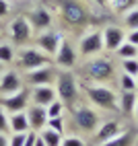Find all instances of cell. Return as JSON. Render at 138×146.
Returning a JSON list of instances; mask_svg holds the SVG:
<instances>
[{"label":"cell","mask_w":138,"mask_h":146,"mask_svg":"<svg viewBox=\"0 0 138 146\" xmlns=\"http://www.w3.org/2000/svg\"><path fill=\"white\" fill-rule=\"evenodd\" d=\"M56 6H58V11H60L62 21L68 23L70 27L78 29V27H85L89 23V11L78 0H58Z\"/></svg>","instance_id":"1"},{"label":"cell","mask_w":138,"mask_h":146,"mask_svg":"<svg viewBox=\"0 0 138 146\" xmlns=\"http://www.w3.org/2000/svg\"><path fill=\"white\" fill-rule=\"evenodd\" d=\"M56 95L64 103V107H74L76 105L78 97H81V91H78V82H76L72 72L62 70L56 76Z\"/></svg>","instance_id":"2"},{"label":"cell","mask_w":138,"mask_h":146,"mask_svg":"<svg viewBox=\"0 0 138 146\" xmlns=\"http://www.w3.org/2000/svg\"><path fill=\"white\" fill-rule=\"evenodd\" d=\"M85 93L89 97V101L93 105H97L99 109H105V111H111L117 107V99L120 97L115 95L113 89L105 84H85Z\"/></svg>","instance_id":"3"},{"label":"cell","mask_w":138,"mask_h":146,"mask_svg":"<svg viewBox=\"0 0 138 146\" xmlns=\"http://www.w3.org/2000/svg\"><path fill=\"white\" fill-rule=\"evenodd\" d=\"M15 58H17L19 70H25V72L41 68V66H50V60H52V58L47 54H43L39 47H23V50H19V54Z\"/></svg>","instance_id":"4"},{"label":"cell","mask_w":138,"mask_h":146,"mask_svg":"<svg viewBox=\"0 0 138 146\" xmlns=\"http://www.w3.org/2000/svg\"><path fill=\"white\" fill-rule=\"evenodd\" d=\"M87 74L91 80H97V82H107L113 78L115 74V66L111 60L107 58H93L91 62L87 64Z\"/></svg>","instance_id":"5"},{"label":"cell","mask_w":138,"mask_h":146,"mask_svg":"<svg viewBox=\"0 0 138 146\" xmlns=\"http://www.w3.org/2000/svg\"><path fill=\"white\" fill-rule=\"evenodd\" d=\"M72 119H74V125L78 130L91 134V132L97 130L101 115L97 113L93 107H78V109H74V113H72Z\"/></svg>","instance_id":"6"},{"label":"cell","mask_w":138,"mask_h":146,"mask_svg":"<svg viewBox=\"0 0 138 146\" xmlns=\"http://www.w3.org/2000/svg\"><path fill=\"white\" fill-rule=\"evenodd\" d=\"M8 35H11V39L17 43V45H25L27 41H31L33 37V27L29 23L27 17H17L11 21L8 25Z\"/></svg>","instance_id":"7"},{"label":"cell","mask_w":138,"mask_h":146,"mask_svg":"<svg viewBox=\"0 0 138 146\" xmlns=\"http://www.w3.org/2000/svg\"><path fill=\"white\" fill-rule=\"evenodd\" d=\"M29 93L27 89H21L13 95H6V97H0V107L6 111V113H19V111H25L27 105H29Z\"/></svg>","instance_id":"8"},{"label":"cell","mask_w":138,"mask_h":146,"mask_svg":"<svg viewBox=\"0 0 138 146\" xmlns=\"http://www.w3.org/2000/svg\"><path fill=\"white\" fill-rule=\"evenodd\" d=\"M78 50H81V56H85V58H91V56H97L99 52H103V33L89 31L78 43Z\"/></svg>","instance_id":"9"},{"label":"cell","mask_w":138,"mask_h":146,"mask_svg":"<svg viewBox=\"0 0 138 146\" xmlns=\"http://www.w3.org/2000/svg\"><path fill=\"white\" fill-rule=\"evenodd\" d=\"M62 39L64 37H62L60 31H50V29H45V33H39V37H37V47L43 54H47L50 58H54L58 47H60V43H62Z\"/></svg>","instance_id":"10"},{"label":"cell","mask_w":138,"mask_h":146,"mask_svg":"<svg viewBox=\"0 0 138 146\" xmlns=\"http://www.w3.org/2000/svg\"><path fill=\"white\" fill-rule=\"evenodd\" d=\"M54 62L60 68H64V70H70V68L76 64V50L68 39H62L60 47H58V52L54 56Z\"/></svg>","instance_id":"11"},{"label":"cell","mask_w":138,"mask_h":146,"mask_svg":"<svg viewBox=\"0 0 138 146\" xmlns=\"http://www.w3.org/2000/svg\"><path fill=\"white\" fill-rule=\"evenodd\" d=\"M56 70L50 66H41V68H35V70H29L27 72V82L31 86H43V84H52L56 82Z\"/></svg>","instance_id":"12"},{"label":"cell","mask_w":138,"mask_h":146,"mask_svg":"<svg viewBox=\"0 0 138 146\" xmlns=\"http://www.w3.org/2000/svg\"><path fill=\"white\" fill-rule=\"evenodd\" d=\"M103 50L107 52H115L124 41H126V31L122 27H115V25H109L103 29Z\"/></svg>","instance_id":"13"},{"label":"cell","mask_w":138,"mask_h":146,"mask_svg":"<svg viewBox=\"0 0 138 146\" xmlns=\"http://www.w3.org/2000/svg\"><path fill=\"white\" fill-rule=\"evenodd\" d=\"M23 89V80H21V74L15 72V70H8L0 76V97H6V95H13L17 91Z\"/></svg>","instance_id":"14"},{"label":"cell","mask_w":138,"mask_h":146,"mask_svg":"<svg viewBox=\"0 0 138 146\" xmlns=\"http://www.w3.org/2000/svg\"><path fill=\"white\" fill-rule=\"evenodd\" d=\"M29 23H31L33 29H37V31H45V29H50L54 19H52V13L47 11L45 6H37L31 11V15H29Z\"/></svg>","instance_id":"15"},{"label":"cell","mask_w":138,"mask_h":146,"mask_svg":"<svg viewBox=\"0 0 138 146\" xmlns=\"http://www.w3.org/2000/svg\"><path fill=\"white\" fill-rule=\"evenodd\" d=\"M31 99H33V103H35V105H39V107H47L52 101H56V99H58V95H56V86H54V84L33 86Z\"/></svg>","instance_id":"16"},{"label":"cell","mask_w":138,"mask_h":146,"mask_svg":"<svg viewBox=\"0 0 138 146\" xmlns=\"http://www.w3.org/2000/svg\"><path fill=\"white\" fill-rule=\"evenodd\" d=\"M117 134H122L120 121H115V119L105 121V123H101V125H99V130L95 132V144H103V142H107V140L115 138Z\"/></svg>","instance_id":"17"},{"label":"cell","mask_w":138,"mask_h":146,"mask_svg":"<svg viewBox=\"0 0 138 146\" xmlns=\"http://www.w3.org/2000/svg\"><path fill=\"white\" fill-rule=\"evenodd\" d=\"M27 117H29V130L41 132L45 128V123H47V111H45V107L33 105L31 109L27 111Z\"/></svg>","instance_id":"18"},{"label":"cell","mask_w":138,"mask_h":146,"mask_svg":"<svg viewBox=\"0 0 138 146\" xmlns=\"http://www.w3.org/2000/svg\"><path fill=\"white\" fill-rule=\"evenodd\" d=\"M8 128L13 134H25L29 132V117L25 111L19 113H8Z\"/></svg>","instance_id":"19"},{"label":"cell","mask_w":138,"mask_h":146,"mask_svg":"<svg viewBox=\"0 0 138 146\" xmlns=\"http://www.w3.org/2000/svg\"><path fill=\"white\" fill-rule=\"evenodd\" d=\"M136 101H138L136 91H122V97L117 99V107H120L122 113L130 115V113H134V109H136Z\"/></svg>","instance_id":"20"},{"label":"cell","mask_w":138,"mask_h":146,"mask_svg":"<svg viewBox=\"0 0 138 146\" xmlns=\"http://www.w3.org/2000/svg\"><path fill=\"white\" fill-rule=\"evenodd\" d=\"M134 138H136V136L132 132H122V134H117L115 138L107 140L103 144H97V146H132L134 144Z\"/></svg>","instance_id":"21"},{"label":"cell","mask_w":138,"mask_h":146,"mask_svg":"<svg viewBox=\"0 0 138 146\" xmlns=\"http://www.w3.org/2000/svg\"><path fill=\"white\" fill-rule=\"evenodd\" d=\"M107 4L111 6V11L124 15V13L130 11V8H136L138 6V0H107Z\"/></svg>","instance_id":"22"},{"label":"cell","mask_w":138,"mask_h":146,"mask_svg":"<svg viewBox=\"0 0 138 146\" xmlns=\"http://www.w3.org/2000/svg\"><path fill=\"white\" fill-rule=\"evenodd\" d=\"M39 136L43 138L45 146H60L62 144V134H58V132H54L50 128H43L41 132H39Z\"/></svg>","instance_id":"23"},{"label":"cell","mask_w":138,"mask_h":146,"mask_svg":"<svg viewBox=\"0 0 138 146\" xmlns=\"http://www.w3.org/2000/svg\"><path fill=\"white\" fill-rule=\"evenodd\" d=\"M115 54L122 58V60H128V58H138V45L130 43V41H124L120 47L115 50Z\"/></svg>","instance_id":"24"},{"label":"cell","mask_w":138,"mask_h":146,"mask_svg":"<svg viewBox=\"0 0 138 146\" xmlns=\"http://www.w3.org/2000/svg\"><path fill=\"white\" fill-rule=\"evenodd\" d=\"M64 109H66V107H64V103H62L60 99L52 101L50 105L45 107V111H47V119H50V117H62V115H64Z\"/></svg>","instance_id":"25"},{"label":"cell","mask_w":138,"mask_h":146,"mask_svg":"<svg viewBox=\"0 0 138 146\" xmlns=\"http://www.w3.org/2000/svg\"><path fill=\"white\" fill-rule=\"evenodd\" d=\"M15 56H17V52L11 43H0V62L2 64H11L15 60Z\"/></svg>","instance_id":"26"},{"label":"cell","mask_w":138,"mask_h":146,"mask_svg":"<svg viewBox=\"0 0 138 146\" xmlns=\"http://www.w3.org/2000/svg\"><path fill=\"white\" fill-rule=\"evenodd\" d=\"M122 72L130 74V76H138V58H128V60H122Z\"/></svg>","instance_id":"27"},{"label":"cell","mask_w":138,"mask_h":146,"mask_svg":"<svg viewBox=\"0 0 138 146\" xmlns=\"http://www.w3.org/2000/svg\"><path fill=\"white\" fill-rule=\"evenodd\" d=\"M124 25L130 29H138V6L136 8H130L128 13H124Z\"/></svg>","instance_id":"28"},{"label":"cell","mask_w":138,"mask_h":146,"mask_svg":"<svg viewBox=\"0 0 138 146\" xmlns=\"http://www.w3.org/2000/svg\"><path fill=\"white\" fill-rule=\"evenodd\" d=\"M120 86H122V91H136V78L130 76V74H126V72H122Z\"/></svg>","instance_id":"29"},{"label":"cell","mask_w":138,"mask_h":146,"mask_svg":"<svg viewBox=\"0 0 138 146\" xmlns=\"http://www.w3.org/2000/svg\"><path fill=\"white\" fill-rule=\"evenodd\" d=\"M45 128H50V130H54L58 134H62L64 132V115H62V117H50L47 123H45Z\"/></svg>","instance_id":"30"},{"label":"cell","mask_w":138,"mask_h":146,"mask_svg":"<svg viewBox=\"0 0 138 146\" xmlns=\"http://www.w3.org/2000/svg\"><path fill=\"white\" fill-rule=\"evenodd\" d=\"M60 146H87V142L78 136H68V138H62V144Z\"/></svg>","instance_id":"31"},{"label":"cell","mask_w":138,"mask_h":146,"mask_svg":"<svg viewBox=\"0 0 138 146\" xmlns=\"http://www.w3.org/2000/svg\"><path fill=\"white\" fill-rule=\"evenodd\" d=\"M0 132L6 134V132H11V128H8V113L0 107Z\"/></svg>","instance_id":"32"},{"label":"cell","mask_w":138,"mask_h":146,"mask_svg":"<svg viewBox=\"0 0 138 146\" xmlns=\"http://www.w3.org/2000/svg\"><path fill=\"white\" fill-rule=\"evenodd\" d=\"M37 134H39V132H35V130H31V132H25V142H23V146H35Z\"/></svg>","instance_id":"33"},{"label":"cell","mask_w":138,"mask_h":146,"mask_svg":"<svg viewBox=\"0 0 138 146\" xmlns=\"http://www.w3.org/2000/svg\"><path fill=\"white\" fill-rule=\"evenodd\" d=\"M25 142V134H13L8 138V146H23Z\"/></svg>","instance_id":"34"},{"label":"cell","mask_w":138,"mask_h":146,"mask_svg":"<svg viewBox=\"0 0 138 146\" xmlns=\"http://www.w3.org/2000/svg\"><path fill=\"white\" fill-rule=\"evenodd\" d=\"M126 41H130V43L138 45V29H132L130 33H126Z\"/></svg>","instance_id":"35"},{"label":"cell","mask_w":138,"mask_h":146,"mask_svg":"<svg viewBox=\"0 0 138 146\" xmlns=\"http://www.w3.org/2000/svg\"><path fill=\"white\" fill-rule=\"evenodd\" d=\"M8 11H11L8 2H6V0H0V19H2V17H6V15H8Z\"/></svg>","instance_id":"36"},{"label":"cell","mask_w":138,"mask_h":146,"mask_svg":"<svg viewBox=\"0 0 138 146\" xmlns=\"http://www.w3.org/2000/svg\"><path fill=\"white\" fill-rule=\"evenodd\" d=\"M0 146H8V136L0 132Z\"/></svg>","instance_id":"37"},{"label":"cell","mask_w":138,"mask_h":146,"mask_svg":"<svg viewBox=\"0 0 138 146\" xmlns=\"http://www.w3.org/2000/svg\"><path fill=\"white\" fill-rule=\"evenodd\" d=\"M35 146H45V142H43V138L37 134V140H35Z\"/></svg>","instance_id":"38"},{"label":"cell","mask_w":138,"mask_h":146,"mask_svg":"<svg viewBox=\"0 0 138 146\" xmlns=\"http://www.w3.org/2000/svg\"><path fill=\"white\" fill-rule=\"evenodd\" d=\"M97 6H107V0H93Z\"/></svg>","instance_id":"39"},{"label":"cell","mask_w":138,"mask_h":146,"mask_svg":"<svg viewBox=\"0 0 138 146\" xmlns=\"http://www.w3.org/2000/svg\"><path fill=\"white\" fill-rule=\"evenodd\" d=\"M4 74V66H2V62H0V76Z\"/></svg>","instance_id":"40"},{"label":"cell","mask_w":138,"mask_h":146,"mask_svg":"<svg viewBox=\"0 0 138 146\" xmlns=\"http://www.w3.org/2000/svg\"><path fill=\"white\" fill-rule=\"evenodd\" d=\"M134 113H136V117H138V101H136V109H134Z\"/></svg>","instance_id":"41"},{"label":"cell","mask_w":138,"mask_h":146,"mask_svg":"<svg viewBox=\"0 0 138 146\" xmlns=\"http://www.w3.org/2000/svg\"><path fill=\"white\" fill-rule=\"evenodd\" d=\"M136 91H138V76H136Z\"/></svg>","instance_id":"42"},{"label":"cell","mask_w":138,"mask_h":146,"mask_svg":"<svg viewBox=\"0 0 138 146\" xmlns=\"http://www.w3.org/2000/svg\"><path fill=\"white\" fill-rule=\"evenodd\" d=\"M0 37H2V33H0Z\"/></svg>","instance_id":"43"}]
</instances>
